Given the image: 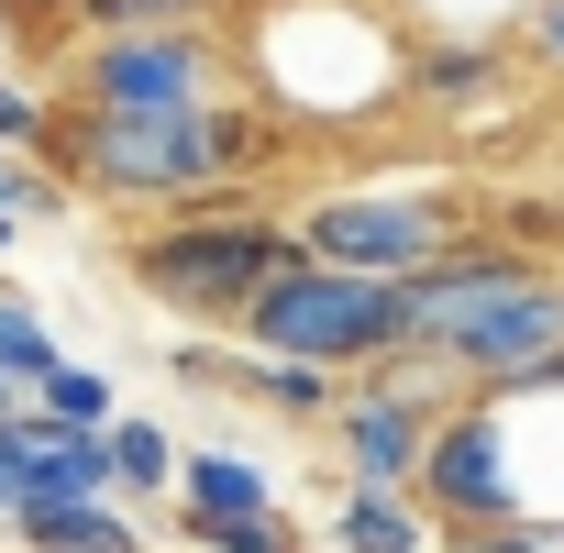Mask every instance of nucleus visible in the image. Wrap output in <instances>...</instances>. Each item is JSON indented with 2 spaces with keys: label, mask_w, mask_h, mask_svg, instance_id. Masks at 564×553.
<instances>
[{
  "label": "nucleus",
  "mask_w": 564,
  "mask_h": 553,
  "mask_svg": "<svg viewBox=\"0 0 564 553\" xmlns=\"http://www.w3.org/2000/svg\"><path fill=\"white\" fill-rule=\"evenodd\" d=\"M399 333H410V355L454 366L476 399L564 377V265H542L498 232H465L443 265L399 276Z\"/></svg>",
  "instance_id": "1"
},
{
  "label": "nucleus",
  "mask_w": 564,
  "mask_h": 553,
  "mask_svg": "<svg viewBox=\"0 0 564 553\" xmlns=\"http://www.w3.org/2000/svg\"><path fill=\"white\" fill-rule=\"evenodd\" d=\"M276 144V111L265 100H199V111H56V144L45 166L78 188V199H111V210H199V199H232V177Z\"/></svg>",
  "instance_id": "2"
},
{
  "label": "nucleus",
  "mask_w": 564,
  "mask_h": 553,
  "mask_svg": "<svg viewBox=\"0 0 564 553\" xmlns=\"http://www.w3.org/2000/svg\"><path fill=\"white\" fill-rule=\"evenodd\" d=\"M133 289L177 322H243L254 289H276V276L300 265V221H276V210H243V199H199V210H155L133 243Z\"/></svg>",
  "instance_id": "3"
},
{
  "label": "nucleus",
  "mask_w": 564,
  "mask_h": 553,
  "mask_svg": "<svg viewBox=\"0 0 564 553\" xmlns=\"http://www.w3.org/2000/svg\"><path fill=\"white\" fill-rule=\"evenodd\" d=\"M232 333L254 355H300V366H333V377H366V366H399L410 355L399 276H355V265H322V254H300L276 289H254V311Z\"/></svg>",
  "instance_id": "4"
},
{
  "label": "nucleus",
  "mask_w": 564,
  "mask_h": 553,
  "mask_svg": "<svg viewBox=\"0 0 564 553\" xmlns=\"http://www.w3.org/2000/svg\"><path fill=\"white\" fill-rule=\"evenodd\" d=\"M454 399H465V377H454V366H432V355H399V366L344 377V410L322 421V432H333L344 487H421L432 421H443Z\"/></svg>",
  "instance_id": "5"
},
{
  "label": "nucleus",
  "mask_w": 564,
  "mask_h": 553,
  "mask_svg": "<svg viewBox=\"0 0 564 553\" xmlns=\"http://www.w3.org/2000/svg\"><path fill=\"white\" fill-rule=\"evenodd\" d=\"M465 243V199L454 188H333L300 210V254L355 265V276H421Z\"/></svg>",
  "instance_id": "6"
},
{
  "label": "nucleus",
  "mask_w": 564,
  "mask_h": 553,
  "mask_svg": "<svg viewBox=\"0 0 564 553\" xmlns=\"http://www.w3.org/2000/svg\"><path fill=\"white\" fill-rule=\"evenodd\" d=\"M67 100L78 111H199V100H232V45L221 34H78Z\"/></svg>",
  "instance_id": "7"
},
{
  "label": "nucleus",
  "mask_w": 564,
  "mask_h": 553,
  "mask_svg": "<svg viewBox=\"0 0 564 553\" xmlns=\"http://www.w3.org/2000/svg\"><path fill=\"white\" fill-rule=\"evenodd\" d=\"M421 509L432 520H520V454H509V399H454L432 421V454H421Z\"/></svg>",
  "instance_id": "8"
},
{
  "label": "nucleus",
  "mask_w": 564,
  "mask_h": 553,
  "mask_svg": "<svg viewBox=\"0 0 564 553\" xmlns=\"http://www.w3.org/2000/svg\"><path fill=\"white\" fill-rule=\"evenodd\" d=\"M12 542L23 553H144L122 498H34V509H12Z\"/></svg>",
  "instance_id": "9"
},
{
  "label": "nucleus",
  "mask_w": 564,
  "mask_h": 553,
  "mask_svg": "<svg viewBox=\"0 0 564 553\" xmlns=\"http://www.w3.org/2000/svg\"><path fill=\"white\" fill-rule=\"evenodd\" d=\"M333 553H432L421 487H344L333 498Z\"/></svg>",
  "instance_id": "10"
},
{
  "label": "nucleus",
  "mask_w": 564,
  "mask_h": 553,
  "mask_svg": "<svg viewBox=\"0 0 564 553\" xmlns=\"http://www.w3.org/2000/svg\"><path fill=\"white\" fill-rule=\"evenodd\" d=\"M177 509H221V520H243V509H276V476H265L254 454L188 443V465H177Z\"/></svg>",
  "instance_id": "11"
},
{
  "label": "nucleus",
  "mask_w": 564,
  "mask_h": 553,
  "mask_svg": "<svg viewBox=\"0 0 564 553\" xmlns=\"http://www.w3.org/2000/svg\"><path fill=\"white\" fill-rule=\"evenodd\" d=\"M243 0H78V34H221Z\"/></svg>",
  "instance_id": "12"
},
{
  "label": "nucleus",
  "mask_w": 564,
  "mask_h": 553,
  "mask_svg": "<svg viewBox=\"0 0 564 553\" xmlns=\"http://www.w3.org/2000/svg\"><path fill=\"white\" fill-rule=\"evenodd\" d=\"M177 432L166 421H144V410H122L111 421V476H122V498H177Z\"/></svg>",
  "instance_id": "13"
},
{
  "label": "nucleus",
  "mask_w": 564,
  "mask_h": 553,
  "mask_svg": "<svg viewBox=\"0 0 564 553\" xmlns=\"http://www.w3.org/2000/svg\"><path fill=\"white\" fill-rule=\"evenodd\" d=\"M56 366H67V344L45 333V311H34L23 289H0V377H12V388L34 399V388H45Z\"/></svg>",
  "instance_id": "14"
},
{
  "label": "nucleus",
  "mask_w": 564,
  "mask_h": 553,
  "mask_svg": "<svg viewBox=\"0 0 564 553\" xmlns=\"http://www.w3.org/2000/svg\"><path fill=\"white\" fill-rule=\"evenodd\" d=\"M177 531H188V553H300V520H276V509H243V520L177 509Z\"/></svg>",
  "instance_id": "15"
},
{
  "label": "nucleus",
  "mask_w": 564,
  "mask_h": 553,
  "mask_svg": "<svg viewBox=\"0 0 564 553\" xmlns=\"http://www.w3.org/2000/svg\"><path fill=\"white\" fill-rule=\"evenodd\" d=\"M34 410H56V421H78V432H111V421H122L111 377H100V366H78V355H67V366H56L45 388H34Z\"/></svg>",
  "instance_id": "16"
},
{
  "label": "nucleus",
  "mask_w": 564,
  "mask_h": 553,
  "mask_svg": "<svg viewBox=\"0 0 564 553\" xmlns=\"http://www.w3.org/2000/svg\"><path fill=\"white\" fill-rule=\"evenodd\" d=\"M45 144H56V100L0 67V155H45Z\"/></svg>",
  "instance_id": "17"
},
{
  "label": "nucleus",
  "mask_w": 564,
  "mask_h": 553,
  "mask_svg": "<svg viewBox=\"0 0 564 553\" xmlns=\"http://www.w3.org/2000/svg\"><path fill=\"white\" fill-rule=\"evenodd\" d=\"M443 553H564V520H542V509H520V520H465Z\"/></svg>",
  "instance_id": "18"
},
{
  "label": "nucleus",
  "mask_w": 564,
  "mask_h": 553,
  "mask_svg": "<svg viewBox=\"0 0 564 553\" xmlns=\"http://www.w3.org/2000/svg\"><path fill=\"white\" fill-rule=\"evenodd\" d=\"M410 78H421V89H476V78H487V45H465V56H421Z\"/></svg>",
  "instance_id": "19"
},
{
  "label": "nucleus",
  "mask_w": 564,
  "mask_h": 553,
  "mask_svg": "<svg viewBox=\"0 0 564 553\" xmlns=\"http://www.w3.org/2000/svg\"><path fill=\"white\" fill-rule=\"evenodd\" d=\"M531 45H542V56L564 67V0H531Z\"/></svg>",
  "instance_id": "20"
},
{
  "label": "nucleus",
  "mask_w": 564,
  "mask_h": 553,
  "mask_svg": "<svg viewBox=\"0 0 564 553\" xmlns=\"http://www.w3.org/2000/svg\"><path fill=\"white\" fill-rule=\"evenodd\" d=\"M12 23H67L78 34V0H12Z\"/></svg>",
  "instance_id": "21"
},
{
  "label": "nucleus",
  "mask_w": 564,
  "mask_h": 553,
  "mask_svg": "<svg viewBox=\"0 0 564 553\" xmlns=\"http://www.w3.org/2000/svg\"><path fill=\"white\" fill-rule=\"evenodd\" d=\"M0 421H23V388H12V377H0Z\"/></svg>",
  "instance_id": "22"
},
{
  "label": "nucleus",
  "mask_w": 564,
  "mask_h": 553,
  "mask_svg": "<svg viewBox=\"0 0 564 553\" xmlns=\"http://www.w3.org/2000/svg\"><path fill=\"white\" fill-rule=\"evenodd\" d=\"M12 34H23V23H12V0H0V56H12Z\"/></svg>",
  "instance_id": "23"
},
{
  "label": "nucleus",
  "mask_w": 564,
  "mask_h": 553,
  "mask_svg": "<svg viewBox=\"0 0 564 553\" xmlns=\"http://www.w3.org/2000/svg\"><path fill=\"white\" fill-rule=\"evenodd\" d=\"M0 254H12V210H0Z\"/></svg>",
  "instance_id": "24"
},
{
  "label": "nucleus",
  "mask_w": 564,
  "mask_h": 553,
  "mask_svg": "<svg viewBox=\"0 0 564 553\" xmlns=\"http://www.w3.org/2000/svg\"><path fill=\"white\" fill-rule=\"evenodd\" d=\"M0 531H12V498H0Z\"/></svg>",
  "instance_id": "25"
}]
</instances>
